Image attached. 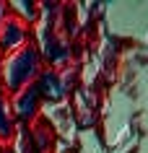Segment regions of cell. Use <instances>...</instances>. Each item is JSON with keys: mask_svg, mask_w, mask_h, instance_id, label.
<instances>
[{"mask_svg": "<svg viewBox=\"0 0 148 153\" xmlns=\"http://www.w3.org/2000/svg\"><path fill=\"white\" fill-rule=\"evenodd\" d=\"M10 143H13V153H36L31 130L26 127V125H18V127H16V135H13Z\"/></svg>", "mask_w": 148, "mask_h": 153, "instance_id": "ba28073f", "label": "cell"}, {"mask_svg": "<svg viewBox=\"0 0 148 153\" xmlns=\"http://www.w3.org/2000/svg\"><path fill=\"white\" fill-rule=\"evenodd\" d=\"M5 16H8V3L0 0V26H3V21H5Z\"/></svg>", "mask_w": 148, "mask_h": 153, "instance_id": "9c48e42d", "label": "cell"}, {"mask_svg": "<svg viewBox=\"0 0 148 153\" xmlns=\"http://www.w3.org/2000/svg\"><path fill=\"white\" fill-rule=\"evenodd\" d=\"M47 120L52 132H60L62 137H70V130H73V109L68 101L62 104H49L47 106Z\"/></svg>", "mask_w": 148, "mask_h": 153, "instance_id": "5b68a950", "label": "cell"}, {"mask_svg": "<svg viewBox=\"0 0 148 153\" xmlns=\"http://www.w3.org/2000/svg\"><path fill=\"white\" fill-rule=\"evenodd\" d=\"M34 86L39 88L42 101H47V104H62V101H65L68 86H65V81H62V73L55 70V68H44V70L39 73V78H36Z\"/></svg>", "mask_w": 148, "mask_h": 153, "instance_id": "277c9868", "label": "cell"}, {"mask_svg": "<svg viewBox=\"0 0 148 153\" xmlns=\"http://www.w3.org/2000/svg\"><path fill=\"white\" fill-rule=\"evenodd\" d=\"M0 153H8V145L5 143H0Z\"/></svg>", "mask_w": 148, "mask_h": 153, "instance_id": "8fae6325", "label": "cell"}, {"mask_svg": "<svg viewBox=\"0 0 148 153\" xmlns=\"http://www.w3.org/2000/svg\"><path fill=\"white\" fill-rule=\"evenodd\" d=\"M16 127H18V122L13 117V109H10V96L0 88V143L8 145L16 135Z\"/></svg>", "mask_w": 148, "mask_h": 153, "instance_id": "8992f818", "label": "cell"}, {"mask_svg": "<svg viewBox=\"0 0 148 153\" xmlns=\"http://www.w3.org/2000/svg\"><path fill=\"white\" fill-rule=\"evenodd\" d=\"M8 13L10 16H16L21 18L26 26L34 24L36 18H39L42 8H39V3H26V0H13V3H8Z\"/></svg>", "mask_w": 148, "mask_h": 153, "instance_id": "52a82bcc", "label": "cell"}, {"mask_svg": "<svg viewBox=\"0 0 148 153\" xmlns=\"http://www.w3.org/2000/svg\"><path fill=\"white\" fill-rule=\"evenodd\" d=\"M42 96H39V88L36 86H29V88L18 91V94H13L10 96V109H13V117H16L18 125H31V122H36V117H39V109H42Z\"/></svg>", "mask_w": 148, "mask_h": 153, "instance_id": "7a4b0ae2", "label": "cell"}, {"mask_svg": "<svg viewBox=\"0 0 148 153\" xmlns=\"http://www.w3.org/2000/svg\"><path fill=\"white\" fill-rule=\"evenodd\" d=\"M42 70H44V60H42L36 44L29 42L18 52L5 55V60H3V75H0V88L5 91L8 96H13L18 91L34 86Z\"/></svg>", "mask_w": 148, "mask_h": 153, "instance_id": "6da1fadb", "label": "cell"}, {"mask_svg": "<svg viewBox=\"0 0 148 153\" xmlns=\"http://www.w3.org/2000/svg\"><path fill=\"white\" fill-rule=\"evenodd\" d=\"M29 44V26L16 16H5L3 26H0V52L3 55H10V52H18L21 47Z\"/></svg>", "mask_w": 148, "mask_h": 153, "instance_id": "3957f363", "label": "cell"}, {"mask_svg": "<svg viewBox=\"0 0 148 153\" xmlns=\"http://www.w3.org/2000/svg\"><path fill=\"white\" fill-rule=\"evenodd\" d=\"M3 60H5V55L0 52V75H3Z\"/></svg>", "mask_w": 148, "mask_h": 153, "instance_id": "30bf717a", "label": "cell"}]
</instances>
